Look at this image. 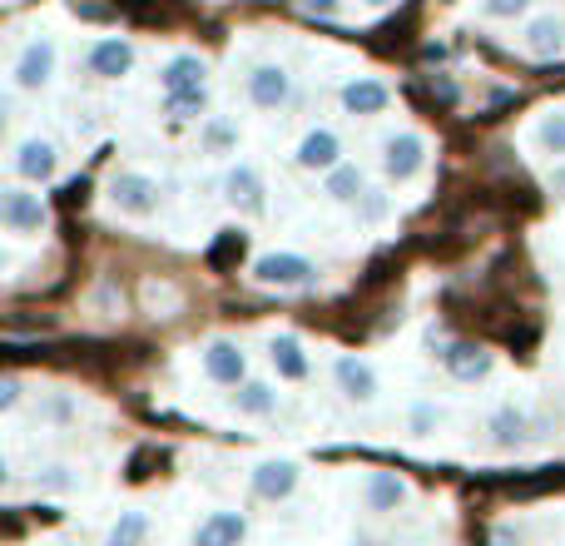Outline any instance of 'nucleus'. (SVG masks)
Instances as JSON below:
<instances>
[{
  "label": "nucleus",
  "mask_w": 565,
  "mask_h": 546,
  "mask_svg": "<svg viewBox=\"0 0 565 546\" xmlns=\"http://www.w3.org/2000/svg\"><path fill=\"white\" fill-rule=\"evenodd\" d=\"M135 60H139L135 40L105 35V40H95V45H89L85 65H89V75H95V80H125L129 70H135Z\"/></svg>",
  "instance_id": "nucleus-12"
},
{
  "label": "nucleus",
  "mask_w": 565,
  "mask_h": 546,
  "mask_svg": "<svg viewBox=\"0 0 565 546\" xmlns=\"http://www.w3.org/2000/svg\"><path fill=\"white\" fill-rule=\"evenodd\" d=\"M10 169H15V179H25V185H50V179L60 175V155L50 139L30 135L15 145V155H10Z\"/></svg>",
  "instance_id": "nucleus-9"
},
{
  "label": "nucleus",
  "mask_w": 565,
  "mask_h": 546,
  "mask_svg": "<svg viewBox=\"0 0 565 546\" xmlns=\"http://www.w3.org/2000/svg\"><path fill=\"white\" fill-rule=\"evenodd\" d=\"M228 408H234L238 418H268V412L278 408V392H274V382H264V378H248V382H238V388H234V398H228Z\"/></svg>",
  "instance_id": "nucleus-22"
},
{
  "label": "nucleus",
  "mask_w": 565,
  "mask_h": 546,
  "mask_svg": "<svg viewBox=\"0 0 565 546\" xmlns=\"http://www.w3.org/2000/svg\"><path fill=\"white\" fill-rule=\"evenodd\" d=\"M268 363L282 382H302L308 378V353H302V338L298 333H274L268 338Z\"/></svg>",
  "instance_id": "nucleus-19"
},
{
  "label": "nucleus",
  "mask_w": 565,
  "mask_h": 546,
  "mask_svg": "<svg viewBox=\"0 0 565 546\" xmlns=\"http://www.w3.org/2000/svg\"><path fill=\"white\" fill-rule=\"evenodd\" d=\"M159 85H164L169 115H179V119L204 115V105H209V65H204V55H194V50L169 55L164 70H159Z\"/></svg>",
  "instance_id": "nucleus-1"
},
{
  "label": "nucleus",
  "mask_w": 565,
  "mask_h": 546,
  "mask_svg": "<svg viewBox=\"0 0 565 546\" xmlns=\"http://www.w3.org/2000/svg\"><path fill=\"white\" fill-rule=\"evenodd\" d=\"M248 537V517L244 512H234V507H218V512H209L204 522L194 527V546H244Z\"/></svg>",
  "instance_id": "nucleus-16"
},
{
  "label": "nucleus",
  "mask_w": 565,
  "mask_h": 546,
  "mask_svg": "<svg viewBox=\"0 0 565 546\" xmlns=\"http://www.w3.org/2000/svg\"><path fill=\"white\" fill-rule=\"evenodd\" d=\"M248 482H254V497L288 502L292 492H298V482H302V468L292 458H264L254 472H248Z\"/></svg>",
  "instance_id": "nucleus-11"
},
{
  "label": "nucleus",
  "mask_w": 565,
  "mask_h": 546,
  "mask_svg": "<svg viewBox=\"0 0 565 546\" xmlns=\"http://www.w3.org/2000/svg\"><path fill=\"white\" fill-rule=\"evenodd\" d=\"M70 412H75V408H70V398H60V392L45 402V418L50 422H70Z\"/></svg>",
  "instance_id": "nucleus-33"
},
{
  "label": "nucleus",
  "mask_w": 565,
  "mask_h": 546,
  "mask_svg": "<svg viewBox=\"0 0 565 546\" xmlns=\"http://www.w3.org/2000/svg\"><path fill=\"white\" fill-rule=\"evenodd\" d=\"M407 497L412 492L397 472H367V482H362V502H367V512H397Z\"/></svg>",
  "instance_id": "nucleus-20"
},
{
  "label": "nucleus",
  "mask_w": 565,
  "mask_h": 546,
  "mask_svg": "<svg viewBox=\"0 0 565 546\" xmlns=\"http://www.w3.org/2000/svg\"><path fill=\"white\" fill-rule=\"evenodd\" d=\"M318 279L312 259L288 254V249H274V254H258L254 259V283L258 288H308Z\"/></svg>",
  "instance_id": "nucleus-4"
},
{
  "label": "nucleus",
  "mask_w": 565,
  "mask_h": 546,
  "mask_svg": "<svg viewBox=\"0 0 565 546\" xmlns=\"http://www.w3.org/2000/svg\"><path fill=\"white\" fill-rule=\"evenodd\" d=\"M531 6H536V0H481V15L487 20H516V15H526Z\"/></svg>",
  "instance_id": "nucleus-29"
},
{
  "label": "nucleus",
  "mask_w": 565,
  "mask_h": 546,
  "mask_svg": "<svg viewBox=\"0 0 565 546\" xmlns=\"http://www.w3.org/2000/svg\"><path fill=\"white\" fill-rule=\"evenodd\" d=\"M238 145V125H228L224 115H209L204 125V149H214V155H224V149Z\"/></svg>",
  "instance_id": "nucleus-28"
},
{
  "label": "nucleus",
  "mask_w": 565,
  "mask_h": 546,
  "mask_svg": "<svg viewBox=\"0 0 565 546\" xmlns=\"http://www.w3.org/2000/svg\"><path fill=\"white\" fill-rule=\"evenodd\" d=\"M536 145L546 149V155L565 159V109H546V115L536 119Z\"/></svg>",
  "instance_id": "nucleus-25"
},
{
  "label": "nucleus",
  "mask_w": 565,
  "mask_h": 546,
  "mask_svg": "<svg viewBox=\"0 0 565 546\" xmlns=\"http://www.w3.org/2000/svg\"><path fill=\"white\" fill-rule=\"evenodd\" d=\"M342 109L348 115H362V119H372V115H382V109L392 105V90L382 85V80H372V75H358V80H348L342 85Z\"/></svg>",
  "instance_id": "nucleus-17"
},
{
  "label": "nucleus",
  "mask_w": 565,
  "mask_h": 546,
  "mask_svg": "<svg viewBox=\"0 0 565 546\" xmlns=\"http://www.w3.org/2000/svg\"><path fill=\"white\" fill-rule=\"evenodd\" d=\"M298 10H308V15H318V20H338L342 0H298Z\"/></svg>",
  "instance_id": "nucleus-31"
},
{
  "label": "nucleus",
  "mask_w": 565,
  "mask_h": 546,
  "mask_svg": "<svg viewBox=\"0 0 565 546\" xmlns=\"http://www.w3.org/2000/svg\"><path fill=\"white\" fill-rule=\"evenodd\" d=\"M362 6H372V10H382V6H392V0H362Z\"/></svg>",
  "instance_id": "nucleus-35"
},
{
  "label": "nucleus",
  "mask_w": 565,
  "mask_h": 546,
  "mask_svg": "<svg viewBox=\"0 0 565 546\" xmlns=\"http://www.w3.org/2000/svg\"><path fill=\"white\" fill-rule=\"evenodd\" d=\"M0 224H6V234L30 239V234H40V229L50 224V209H45V199H40L35 189L10 185L6 195H0Z\"/></svg>",
  "instance_id": "nucleus-3"
},
{
  "label": "nucleus",
  "mask_w": 565,
  "mask_h": 546,
  "mask_svg": "<svg viewBox=\"0 0 565 546\" xmlns=\"http://www.w3.org/2000/svg\"><path fill=\"white\" fill-rule=\"evenodd\" d=\"M422 165H427V139H422L417 129H397V135L382 139V175H387L392 185L417 179Z\"/></svg>",
  "instance_id": "nucleus-5"
},
{
  "label": "nucleus",
  "mask_w": 565,
  "mask_h": 546,
  "mask_svg": "<svg viewBox=\"0 0 565 546\" xmlns=\"http://www.w3.org/2000/svg\"><path fill=\"white\" fill-rule=\"evenodd\" d=\"M487 432H491V448L497 452H516L521 442H526V412H521L516 402H501V408L491 412Z\"/></svg>",
  "instance_id": "nucleus-21"
},
{
  "label": "nucleus",
  "mask_w": 565,
  "mask_h": 546,
  "mask_svg": "<svg viewBox=\"0 0 565 546\" xmlns=\"http://www.w3.org/2000/svg\"><path fill=\"white\" fill-rule=\"evenodd\" d=\"M521 50L526 55H536V60H556L565 55V20L551 10V15H536L526 25V35H521Z\"/></svg>",
  "instance_id": "nucleus-18"
},
{
  "label": "nucleus",
  "mask_w": 565,
  "mask_h": 546,
  "mask_svg": "<svg viewBox=\"0 0 565 546\" xmlns=\"http://www.w3.org/2000/svg\"><path fill=\"white\" fill-rule=\"evenodd\" d=\"M224 199H228V209H238V214H248V219L264 214L268 199H264V179H258V169L254 165H228L224 169Z\"/></svg>",
  "instance_id": "nucleus-14"
},
{
  "label": "nucleus",
  "mask_w": 565,
  "mask_h": 546,
  "mask_svg": "<svg viewBox=\"0 0 565 546\" xmlns=\"http://www.w3.org/2000/svg\"><path fill=\"white\" fill-rule=\"evenodd\" d=\"M109 204L125 219H149L159 209V185L149 175H139V169H119L109 179Z\"/></svg>",
  "instance_id": "nucleus-6"
},
{
  "label": "nucleus",
  "mask_w": 565,
  "mask_h": 546,
  "mask_svg": "<svg viewBox=\"0 0 565 546\" xmlns=\"http://www.w3.org/2000/svg\"><path fill=\"white\" fill-rule=\"evenodd\" d=\"M288 99H292V75L278 60H264V65L248 70V105L254 109H282Z\"/></svg>",
  "instance_id": "nucleus-13"
},
{
  "label": "nucleus",
  "mask_w": 565,
  "mask_h": 546,
  "mask_svg": "<svg viewBox=\"0 0 565 546\" xmlns=\"http://www.w3.org/2000/svg\"><path fill=\"white\" fill-rule=\"evenodd\" d=\"M204 372H209V382H218V388H238V382H248V353L238 348L234 338H209L204 343Z\"/></svg>",
  "instance_id": "nucleus-10"
},
{
  "label": "nucleus",
  "mask_w": 565,
  "mask_h": 546,
  "mask_svg": "<svg viewBox=\"0 0 565 546\" xmlns=\"http://www.w3.org/2000/svg\"><path fill=\"white\" fill-rule=\"evenodd\" d=\"M15 408H20V378L6 372V378H0V412H15Z\"/></svg>",
  "instance_id": "nucleus-30"
},
{
  "label": "nucleus",
  "mask_w": 565,
  "mask_h": 546,
  "mask_svg": "<svg viewBox=\"0 0 565 546\" xmlns=\"http://www.w3.org/2000/svg\"><path fill=\"white\" fill-rule=\"evenodd\" d=\"M431 90H437V95H441V99H447V105H451V99H457V85H451V80H441V75H437V80H431Z\"/></svg>",
  "instance_id": "nucleus-34"
},
{
  "label": "nucleus",
  "mask_w": 565,
  "mask_h": 546,
  "mask_svg": "<svg viewBox=\"0 0 565 546\" xmlns=\"http://www.w3.org/2000/svg\"><path fill=\"white\" fill-rule=\"evenodd\" d=\"M332 382H338V392L352 402V408H367V402H377V392H382L377 368H372L367 358H358V353H338V358H332Z\"/></svg>",
  "instance_id": "nucleus-7"
},
{
  "label": "nucleus",
  "mask_w": 565,
  "mask_h": 546,
  "mask_svg": "<svg viewBox=\"0 0 565 546\" xmlns=\"http://www.w3.org/2000/svg\"><path fill=\"white\" fill-rule=\"evenodd\" d=\"M441 368L457 382H481L497 368V353L481 348V343H447V348H441Z\"/></svg>",
  "instance_id": "nucleus-15"
},
{
  "label": "nucleus",
  "mask_w": 565,
  "mask_h": 546,
  "mask_svg": "<svg viewBox=\"0 0 565 546\" xmlns=\"http://www.w3.org/2000/svg\"><path fill=\"white\" fill-rule=\"evenodd\" d=\"M292 165L308 169V175H332V169L342 165V139H338V129H328V125L308 129V135L298 139V149H292Z\"/></svg>",
  "instance_id": "nucleus-8"
},
{
  "label": "nucleus",
  "mask_w": 565,
  "mask_h": 546,
  "mask_svg": "<svg viewBox=\"0 0 565 546\" xmlns=\"http://www.w3.org/2000/svg\"><path fill=\"white\" fill-rule=\"evenodd\" d=\"M55 65H60L55 40L35 35V40H25V45L15 50V60H10V85L25 90V95H40V90L55 80Z\"/></svg>",
  "instance_id": "nucleus-2"
},
{
  "label": "nucleus",
  "mask_w": 565,
  "mask_h": 546,
  "mask_svg": "<svg viewBox=\"0 0 565 546\" xmlns=\"http://www.w3.org/2000/svg\"><path fill=\"white\" fill-rule=\"evenodd\" d=\"M441 422H447L441 402H431V398H417V402H412V412H407V432H412V438H431Z\"/></svg>",
  "instance_id": "nucleus-26"
},
{
  "label": "nucleus",
  "mask_w": 565,
  "mask_h": 546,
  "mask_svg": "<svg viewBox=\"0 0 565 546\" xmlns=\"http://www.w3.org/2000/svg\"><path fill=\"white\" fill-rule=\"evenodd\" d=\"M75 468H65V462H50L35 472V492H75Z\"/></svg>",
  "instance_id": "nucleus-27"
},
{
  "label": "nucleus",
  "mask_w": 565,
  "mask_h": 546,
  "mask_svg": "<svg viewBox=\"0 0 565 546\" xmlns=\"http://www.w3.org/2000/svg\"><path fill=\"white\" fill-rule=\"evenodd\" d=\"M358 209H362V219H382V214H387V199H382L377 189H367V195L358 199Z\"/></svg>",
  "instance_id": "nucleus-32"
},
{
  "label": "nucleus",
  "mask_w": 565,
  "mask_h": 546,
  "mask_svg": "<svg viewBox=\"0 0 565 546\" xmlns=\"http://www.w3.org/2000/svg\"><path fill=\"white\" fill-rule=\"evenodd\" d=\"M145 542H149V512H139V507L119 512L105 532V546H145Z\"/></svg>",
  "instance_id": "nucleus-24"
},
{
  "label": "nucleus",
  "mask_w": 565,
  "mask_h": 546,
  "mask_svg": "<svg viewBox=\"0 0 565 546\" xmlns=\"http://www.w3.org/2000/svg\"><path fill=\"white\" fill-rule=\"evenodd\" d=\"M322 189H328L332 204H358L367 195V175L358 165H338L332 175H322Z\"/></svg>",
  "instance_id": "nucleus-23"
},
{
  "label": "nucleus",
  "mask_w": 565,
  "mask_h": 546,
  "mask_svg": "<svg viewBox=\"0 0 565 546\" xmlns=\"http://www.w3.org/2000/svg\"><path fill=\"white\" fill-rule=\"evenodd\" d=\"M352 546H377V542H352Z\"/></svg>",
  "instance_id": "nucleus-36"
}]
</instances>
